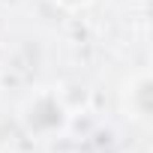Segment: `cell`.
Listing matches in <instances>:
<instances>
[{
	"mask_svg": "<svg viewBox=\"0 0 153 153\" xmlns=\"http://www.w3.org/2000/svg\"><path fill=\"white\" fill-rule=\"evenodd\" d=\"M63 6H81V3H87V0H60Z\"/></svg>",
	"mask_w": 153,
	"mask_h": 153,
	"instance_id": "obj_1",
	"label": "cell"
}]
</instances>
